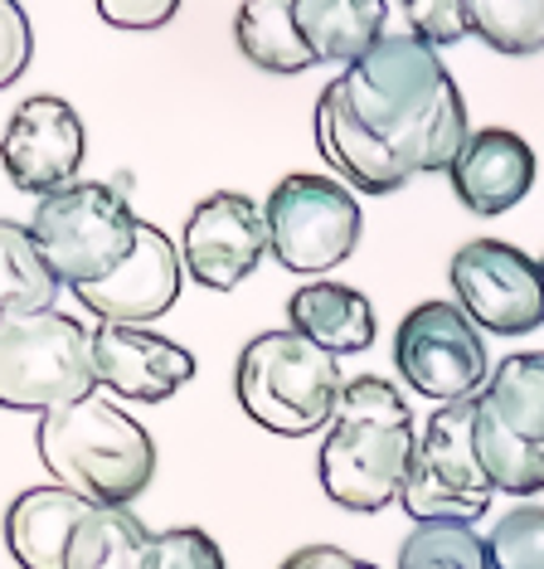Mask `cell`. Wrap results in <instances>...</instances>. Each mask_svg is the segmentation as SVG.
<instances>
[{
	"instance_id": "9c48e42d",
	"label": "cell",
	"mask_w": 544,
	"mask_h": 569,
	"mask_svg": "<svg viewBox=\"0 0 544 569\" xmlns=\"http://www.w3.org/2000/svg\"><path fill=\"white\" fill-rule=\"evenodd\" d=\"M268 214V243L288 273H331L360 249V200L355 190L331 176L296 171L272 186L263 204Z\"/></svg>"
},
{
	"instance_id": "5bb4252c",
	"label": "cell",
	"mask_w": 544,
	"mask_h": 569,
	"mask_svg": "<svg viewBox=\"0 0 544 569\" xmlns=\"http://www.w3.org/2000/svg\"><path fill=\"white\" fill-rule=\"evenodd\" d=\"M180 278H185V258H180L171 234H161L155 224L141 219L132 258H127L112 278L93 282V288H78L73 297L102 327H147V321L165 317L175 307Z\"/></svg>"
},
{
	"instance_id": "8fae6325",
	"label": "cell",
	"mask_w": 544,
	"mask_h": 569,
	"mask_svg": "<svg viewBox=\"0 0 544 569\" xmlns=\"http://www.w3.org/2000/svg\"><path fill=\"white\" fill-rule=\"evenodd\" d=\"M457 307L491 336H530L544 327V268L515 243L472 239L452 253Z\"/></svg>"
},
{
	"instance_id": "4316f807",
	"label": "cell",
	"mask_w": 544,
	"mask_h": 569,
	"mask_svg": "<svg viewBox=\"0 0 544 569\" xmlns=\"http://www.w3.org/2000/svg\"><path fill=\"white\" fill-rule=\"evenodd\" d=\"M404 20L413 40L437 54L443 44H457L472 34V0H409Z\"/></svg>"
},
{
	"instance_id": "30bf717a",
	"label": "cell",
	"mask_w": 544,
	"mask_h": 569,
	"mask_svg": "<svg viewBox=\"0 0 544 569\" xmlns=\"http://www.w3.org/2000/svg\"><path fill=\"white\" fill-rule=\"evenodd\" d=\"M394 366L399 375L437 405L476 399L491 380V360L482 327L457 302H419L394 331Z\"/></svg>"
},
{
	"instance_id": "603a6c76",
	"label": "cell",
	"mask_w": 544,
	"mask_h": 569,
	"mask_svg": "<svg viewBox=\"0 0 544 569\" xmlns=\"http://www.w3.org/2000/svg\"><path fill=\"white\" fill-rule=\"evenodd\" d=\"M399 569H491V550L462 521H423L399 546Z\"/></svg>"
},
{
	"instance_id": "44dd1931",
	"label": "cell",
	"mask_w": 544,
	"mask_h": 569,
	"mask_svg": "<svg viewBox=\"0 0 544 569\" xmlns=\"http://www.w3.org/2000/svg\"><path fill=\"white\" fill-rule=\"evenodd\" d=\"M59 297V278L44 249L34 243L30 224L0 219V317L49 312Z\"/></svg>"
},
{
	"instance_id": "d6986e66",
	"label": "cell",
	"mask_w": 544,
	"mask_h": 569,
	"mask_svg": "<svg viewBox=\"0 0 544 569\" xmlns=\"http://www.w3.org/2000/svg\"><path fill=\"white\" fill-rule=\"evenodd\" d=\"M296 30L311 49L316 63H360L374 44L384 40V16L389 10L380 0H292Z\"/></svg>"
},
{
	"instance_id": "7a4b0ae2",
	"label": "cell",
	"mask_w": 544,
	"mask_h": 569,
	"mask_svg": "<svg viewBox=\"0 0 544 569\" xmlns=\"http://www.w3.org/2000/svg\"><path fill=\"white\" fill-rule=\"evenodd\" d=\"M413 458H419V429L409 399L380 375L350 380L316 458L326 497L345 511H384L389 501L404 497Z\"/></svg>"
},
{
	"instance_id": "52a82bcc",
	"label": "cell",
	"mask_w": 544,
	"mask_h": 569,
	"mask_svg": "<svg viewBox=\"0 0 544 569\" xmlns=\"http://www.w3.org/2000/svg\"><path fill=\"white\" fill-rule=\"evenodd\" d=\"M476 458L505 497L544 491V351H521L491 366L476 395Z\"/></svg>"
},
{
	"instance_id": "277c9868",
	"label": "cell",
	"mask_w": 544,
	"mask_h": 569,
	"mask_svg": "<svg viewBox=\"0 0 544 569\" xmlns=\"http://www.w3.org/2000/svg\"><path fill=\"white\" fill-rule=\"evenodd\" d=\"M345 385L350 380L341 375V360L311 346L292 327L253 336L239 356V370H233V395H239L243 413L278 438H306L331 429Z\"/></svg>"
},
{
	"instance_id": "9a60e30c",
	"label": "cell",
	"mask_w": 544,
	"mask_h": 569,
	"mask_svg": "<svg viewBox=\"0 0 544 569\" xmlns=\"http://www.w3.org/2000/svg\"><path fill=\"white\" fill-rule=\"evenodd\" d=\"M93 375L117 399L161 405L194 380V356L180 341L147 327H98L93 331Z\"/></svg>"
},
{
	"instance_id": "5b68a950",
	"label": "cell",
	"mask_w": 544,
	"mask_h": 569,
	"mask_svg": "<svg viewBox=\"0 0 544 569\" xmlns=\"http://www.w3.org/2000/svg\"><path fill=\"white\" fill-rule=\"evenodd\" d=\"M30 234L44 249L54 278L69 292H78L112 278L132 258L141 219L132 214L122 190L108 186V180H73L69 190L39 200Z\"/></svg>"
},
{
	"instance_id": "7402d4cb",
	"label": "cell",
	"mask_w": 544,
	"mask_h": 569,
	"mask_svg": "<svg viewBox=\"0 0 544 569\" xmlns=\"http://www.w3.org/2000/svg\"><path fill=\"white\" fill-rule=\"evenodd\" d=\"M147 526L122 507H93L83 526H78L69 560L63 569H141L147 565Z\"/></svg>"
},
{
	"instance_id": "e0dca14e",
	"label": "cell",
	"mask_w": 544,
	"mask_h": 569,
	"mask_svg": "<svg viewBox=\"0 0 544 569\" xmlns=\"http://www.w3.org/2000/svg\"><path fill=\"white\" fill-rule=\"evenodd\" d=\"M98 501L78 497L69 487H30L6 511V546L20 569H63L78 526L93 516Z\"/></svg>"
},
{
	"instance_id": "83f0119b",
	"label": "cell",
	"mask_w": 544,
	"mask_h": 569,
	"mask_svg": "<svg viewBox=\"0 0 544 569\" xmlns=\"http://www.w3.org/2000/svg\"><path fill=\"white\" fill-rule=\"evenodd\" d=\"M30 54H34L30 20H24V10L16 6V0H0V88L24 79Z\"/></svg>"
},
{
	"instance_id": "8992f818",
	"label": "cell",
	"mask_w": 544,
	"mask_h": 569,
	"mask_svg": "<svg viewBox=\"0 0 544 569\" xmlns=\"http://www.w3.org/2000/svg\"><path fill=\"white\" fill-rule=\"evenodd\" d=\"M93 331L69 312L0 317V409L54 413L93 395Z\"/></svg>"
},
{
	"instance_id": "cb8c5ba5",
	"label": "cell",
	"mask_w": 544,
	"mask_h": 569,
	"mask_svg": "<svg viewBox=\"0 0 544 569\" xmlns=\"http://www.w3.org/2000/svg\"><path fill=\"white\" fill-rule=\"evenodd\" d=\"M472 34L496 54L525 59L544 49V0H472Z\"/></svg>"
},
{
	"instance_id": "ba28073f",
	"label": "cell",
	"mask_w": 544,
	"mask_h": 569,
	"mask_svg": "<svg viewBox=\"0 0 544 569\" xmlns=\"http://www.w3.org/2000/svg\"><path fill=\"white\" fill-rule=\"evenodd\" d=\"M491 497H496V487H491L482 458H476V399L443 405L419 433V458H413L399 507L413 516V526L423 521L472 526L491 511Z\"/></svg>"
},
{
	"instance_id": "ac0fdd59",
	"label": "cell",
	"mask_w": 544,
	"mask_h": 569,
	"mask_svg": "<svg viewBox=\"0 0 544 569\" xmlns=\"http://www.w3.org/2000/svg\"><path fill=\"white\" fill-rule=\"evenodd\" d=\"M288 317H292V331L306 336L311 346L331 351L335 360L341 356H360L374 346V307L360 288H345V282H331V278H316L306 288L292 292L288 302Z\"/></svg>"
},
{
	"instance_id": "4fadbf2b",
	"label": "cell",
	"mask_w": 544,
	"mask_h": 569,
	"mask_svg": "<svg viewBox=\"0 0 544 569\" xmlns=\"http://www.w3.org/2000/svg\"><path fill=\"white\" fill-rule=\"evenodd\" d=\"M268 253H272L268 214L243 190H219V196L194 204L185 219L180 258H185V273L200 288H214V292L239 288L243 278H253V268Z\"/></svg>"
},
{
	"instance_id": "7c38bea8",
	"label": "cell",
	"mask_w": 544,
	"mask_h": 569,
	"mask_svg": "<svg viewBox=\"0 0 544 569\" xmlns=\"http://www.w3.org/2000/svg\"><path fill=\"white\" fill-rule=\"evenodd\" d=\"M88 157V132L78 112L63 98H24L0 137V166L10 186L34 200H49L78 180V166Z\"/></svg>"
},
{
	"instance_id": "f546056e",
	"label": "cell",
	"mask_w": 544,
	"mask_h": 569,
	"mask_svg": "<svg viewBox=\"0 0 544 569\" xmlns=\"http://www.w3.org/2000/svg\"><path fill=\"white\" fill-rule=\"evenodd\" d=\"M278 569H380V565L355 560V555L341 550V546H306V550L288 555V560H282Z\"/></svg>"
},
{
	"instance_id": "4dcf8cb0",
	"label": "cell",
	"mask_w": 544,
	"mask_h": 569,
	"mask_svg": "<svg viewBox=\"0 0 544 569\" xmlns=\"http://www.w3.org/2000/svg\"><path fill=\"white\" fill-rule=\"evenodd\" d=\"M540 268H544V258H540Z\"/></svg>"
},
{
	"instance_id": "f1b7e54d",
	"label": "cell",
	"mask_w": 544,
	"mask_h": 569,
	"mask_svg": "<svg viewBox=\"0 0 544 569\" xmlns=\"http://www.w3.org/2000/svg\"><path fill=\"white\" fill-rule=\"evenodd\" d=\"M175 0H102L98 16L117 24V30H161L175 16Z\"/></svg>"
},
{
	"instance_id": "ffe728a7",
	"label": "cell",
	"mask_w": 544,
	"mask_h": 569,
	"mask_svg": "<svg viewBox=\"0 0 544 569\" xmlns=\"http://www.w3.org/2000/svg\"><path fill=\"white\" fill-rule=\"evenodd\" d=\"M233 40H239L243 59L263 73H306L316 69L311 49L296 30L292 0H249L233 20Z\"/></svg>"
},
{
	"instance_id": "6da1fadb",
	"label": "cell",
	"mask_w": 544,
	"mask_h": 569,
	"mask_svg": "<svg viewBox=\"0 0 544 569\" xmlns=\"http://www.w3.org/2000/svg\"><path fill=\"white\" fill-rule=\"evenodd\" d=\"M466 137L472 127L457 83L409 30L384 34L316 98V151L365 196H389L413 176L452 171Z\"/></svg>"
},
{
	"instance_id": "484cf974",
	"label": "cell",
	"mask_w": 544,
	"mask_h": 569,
	"mask_svg": "<svg viewBox=\"0 0 544 569\" xmlns=\"http://www.w3.org/2000/svg\"><path fill=\"white\" fill-rule=\"evenodd\" d=\"M141 569H224V550L210 530L200 526H175L151 536L147 546V565Z\"/></svg>"
},
{
	"instance_id": "3957f363",
	"label": "cell",
	"mask_w": 544,
	"mask_h": 569,
	"mask_svg": "<svg viewBox=\"0 0 544 569\" xmlns=\"http://www.w3.org/2000/svg\"><path fill=\"white\" fill-rule=\"evenodd\" d=\"M34 448L59 487L98 501V507L127 511L155 477L151 433L102 395H83L54 413H39Z\"/></svg>"
},
{
	"instance_id": "2e32d148",
	"label": "cell",
	"mask_w": 544,
	"mask_h": 569,
	"mask_svg": "<svg viewBox=\"0 0 544 569\" xmlns=\"http://www.w3.org/2000/svg\"><path fill=\"white\" fill-rule=\"evenodd\" d=\"M447 180H452V196L472 214L496 219L530 196V186H535V151H530L525 137L505 132V127H482V132L466 137Z\"/></svg>"
},
{
	"instance_id": "d4e9b609",
	"label": "cell",
	"mask_w": 544,
	"mask_h": 569,
	"mask_svg": "<svg viewBox=\"0 0 544 569\" xmlns=\"http://www.w3.org/2000/svg\"><path fill=\"white\" fill-rule=\"evenodd\" d=\"M491 569H544V507H511L486 536Z\"/></svg>"
}]
</instances>
